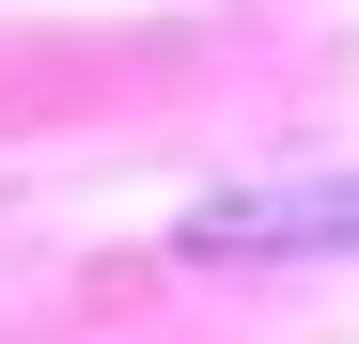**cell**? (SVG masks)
I'll return each instance as SVG.
<instances>
[{
	"label": "cell",
	"mask_w": 359,
	"mask_h": 344,
	"mask_svg": "<svg viewBox=\"0 0 359 344\" xmlns=\"http://www.w3.org/2000/svg\"><path fill=\"white\" fill-rule=\"evenodd\" d=\"M188 251H359V172H344V188H234V204H188Z\"/></svg>",
	"instance_id": "6da1fadb"
}]
</instances>
